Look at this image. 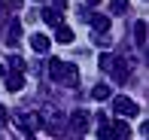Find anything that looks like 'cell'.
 Listing matches in <instances>:
<instances>
[{
    "mask_svg": "<svg viewBox=\"0 0 149 140\" xmlns=\"http://www.w3.org/2000/svg\"><path fill=\"white\" fill-rule=\"evenodd\" d=\"M67 6V0H55V9H64Z\"/></svg>",
    "mask_w": 149,
    "mask_h": 140,
    "instance_id": "obj_21",
    "label": "cell"
},
{
    "mask_svg": "<svg viewBox=\"0 0 149 140\" xmlns=\"http://www.w3.org/2000/svg\"><path fill=\"white\" fill-rule=\"evenodd\" d=\"M88 122H91V116H88L85 110H76V113L70 116V125L79 131V134H85V131H88Z\"/></svg>",
    "mask_w": 149,
    "mask_h": 140,
    "instance_id": "obj_5",
    "label": "cell"
},
{
    "mask_svg": "<svg viewBox=\"0 0 149 140\" xmlns=\"http://www.w3.org/2000/svg\"><path fill=\"white\" fill-rule=\"evenodd\" d=\"M18 37H22V24L9 22V31H6V46H18Z\"/></svg>",
    "mask_w": 149,
    "mask_h": 140,
    "instance_id": "obj_10",
    "label": "cell"
},
{
    "mask_svg": "<svg viewBox=\"0 0 149 140\" xmlns=\"http://www.w3.org/2000/svg\"><path fill=\"white\" fill-rule=\"evenodd\" d=\"M125 9H128V0H110V12L113 15H122Z\"/></svg>",
    "mask_w": 149,
    "mask_h": 140,
    "instance_id": "obj_18",
    "label": "cell"
},
{
    "mask_svg": "<svg viewBox=\"0 0 149 140\" xmlns=\"http://www.w3.org/2000/svg\"><path fill=\"white\" fill-rule=\"evenodd\" d=\"M6 119H9V113H6V107H0V128L6 125Z\"/></svg>",
    "mask_w": 149,
    "mask_h": 140,
    "instance_id": "obj_20",
    "label": "cell"
},
{
    "mask_svg": "<svg viewBox=\"0 0 149 140\" xmlns=\"http://www.w3.org/2000/svg\"><path fill=\"white\" fill-rule=\"evenodd\" d=\"M107 70L113 73V79H116V82H125V79H128V61H125V58H110Z\"/></svg>",
    "mask_w": 149,
    "mask_h": 140,
    "instance_id": "obj_4",
    "label": "cell"
},
{
    "mask_svg": "<svg viewBox=\"0 0 149 140\" xmlns=\"http://www.w3.org/2000/svg\"><path fill=\"white\" fill-rule=\"evenodd\" d=\"M134 40H137L140 49L146 46V22H137V24H134Z\"/></svg>",
    "mask_w": 149,
    "mask_h": 140,
    "instance_id": "obj_14",
    "label": "cell"
},
{
    "mask_svg": "<svg viewBox=\"0 0 149 140\" xmlns=\"http://www.w3.org/2000/svg\"><path fill=\"white\" fill-rule=\"evenodd\" d=\"M113 131H116L119 140H128V137H131V125H125L122 119H116V122H113Z\"/></svg>",
    "mask_w": 149,
    "mask_h": 140,
    "instance_id": "obj_13",
    "label": "cell"
},
{
    "mask_svg": "<svg viewBox=\"0 0 149 140\" xmlns=\"http://www.w3.org/2000/svg\"><path fill=\"white\" fill-rule=\"evenodd\" d=\"M31 46H33V52H43V55H46V52L52 49V40L46 37V34H33L31 37Z\"/></svg>",
    "mask_w": 149,
    "mask_h": 140,
    "instance_id": "obj_9",
    "label": "cell"
},
{
    "mask_svg": "<svg viewBox=\"0 0 149 140\" xmlns=\"http://www.w3.org/2000/svg\"><path fill=\"white\" fill-rule=\"evenodd\" d=\"M3 73H6V70H3V64H0V76H3Z\"/></svg>",
    "mask_w": 149,
    "mask_h": 140,
    "instance_id": "obj_22",
    "label": "cell"
},
{
    "mask_svg": "<svg viewBox=\"0 0 149 140\" xmlns=\"http://www.w3.org/2000/svg\"><path fill=\"white\" fill-rule=\"evenodd\" d=\"M64 82L70 85V88H76V85H79V70H76V64H67V73H64Z\"/></svg>",
    "mask_w": 149,
    "mask_h": 140,
    "instance_id": "obj_12",
    "label": "cell"
},
{
    "mask_svg": "<svg viewBox=\"0 0 149 140\" xmlns=\"http://www.w3.org/2000/svg\"><path fill=\"white\" fill-rule=\"evenodd\" d=\"M91 34H110V18L100 15V12H94L91 15Z\"/></svg>",
    "mask_w": 149,
    "mask_h": 140,
    "instance_id": "obj_8",
    "label": "cell"
},
{
    "mask_svg": "<svg viewBox=\"0 0 149 140\" xmlns=\"http://www.w3.org/2000/svg\"><path fill=\"white\" fill-rule=\"evenodd\" d=\"M9 67H12V73H24V61L18 55H9Z\"/></svg>",
    "mask_w": 149,
    "mask_h": 140,
    "instance_id": "obj_19",
    "label": "cell"
},
{
    "mask_svg": "<svg viewBox=\"0 0 149 140\" xmlns=\"http://www.w3.org/2000/svg\"><path fill=\"white\" fill-rule=\"evenodd\" d=\"M113 110H116V116H122V119H131V116H137V113H140V107L134 104L131 98L119 95V98H113Z\"/></svg>",
    "mask_w": 149,
    "mask_h": 140,
    "instance_id": "obj_2",
    "label": "cell"
},
{
    "mask_svg": "<svg viewBox=\"0 0 149 140\" xmlns=\"http://www.w3.org/2000/svg\"><path fill=\"white\" fill-rule=\"evenodd\" d=\"M110 95H113V91H110V85H104V82H100V85H94V88H91V98H94V101H107Z\"/></svg>",
    "mask_w": 149,
    "mask_h": 140,
    "instance_id": "obj_16",
    "label": "cell"
},
{
    "mask_svg": "<svg viewBox=\"0 0 149 140\" xmlns=\"http://www.w3.org/2000/svg\"><path fill=\"white\" fill-rule=\"evenodd\" d=\"M55 40H58V43H73V31L70 28H64V24H58V34H55Z\"/></svg>",
    "mask_w": 149,
    "mask_h": 140,
    "instance_id": "obj_17",
    "label": "cell"
},
{
    "mask_svg": "<svg viewBox=\"0 0 149 140\" xmlns=\"http://www.w3.org/2000/svg\"><path fill=\"white\" fill-rule=\"evenodd\" d=\"M40 125H43V128L49 131L52 137H61V134H64V125H67V119L61 116V113H58L52 104H46V110L40 113Z\"/></svg>",
    "mask_w": 149,
    "mask_h": 140,
    "instance_id": "obj_1",
    "label": "cell"
},
{
    "mask_svg": "<svg viewBox=\"0 0 149 140\" xmlns=\"http://www.w3.org/2000/svg\"><path fill=\"white\" fill-rule=\"evenodd\" d=\"M22 85H24L22 73H9V76H6V88H9V91H22Z\"/></svg>",
    "mask_w": 149,
    "mask_h": 140,
    "instance_id": "obj_11",
    "label": "cell"
},
{
    "mask_svg": "<svg viewBox=\"0 0 149 140\" xmlns=\"http://www.w3.org/2000/svg\"><path fill=\"white\" fill-rule=\"evenodd\" d=\"M37 128H43V125H40V113H22V116H18V131H24V134L31 137Z\"/></svg>",
    "mask_w": 149,
    "mask_h": 140,
    "instance_id": "obj_3",
    "label": "cell"
},
{
    "mask_svg": "<svg viewBox=\"0 0 149 140\" xmlns=\"http://www.w3.org/2000/svg\"><path fill=\"white\" fill-rule=\"evenodd\" d=\"M64 73H67V61H61V58H49V76L58 79V82H64Z\"/></svg>",
    "mask_w": 149,
    "mask_h": 140,
    "instance_id": "obj_6",
    "label": "cell"
},
{
    "mask_svg": "<svg viewBox=\"0 0 149 140\" xmlns=\"http://www.w3.org/2000/svg\"><path fill=\"white\" fill-rule=\"evenodd\" d=\"M97 140H119V137H116V131H113V125L100 122V128H97Z\"/></svg>",
    "mask_w": 149,
    "mask_h": 140,
    "instance_id": "obj_15",
    "label": "cell"
},
{
    "mask_svg": "<svg viewBox=\"0 0 149 140\" xmlns=\"http://www.w3.org/2000/svg\"><path fill=\"white\" fill-rule=\"evenodd\" d=\"M40 18H43L49 28H58V24H61V9H55V6H43Z\"/></svg>",
    "mask_w": 149,
    "mask_h": 140,
    "instance_id": "obj_7",
    "label": "cell"
}]
</instances>
